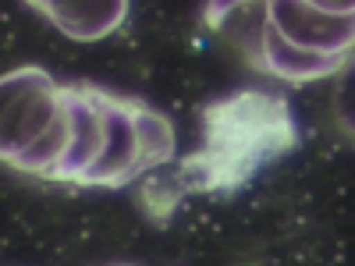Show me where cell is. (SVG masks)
<instances>
[{"label": "cell", "mask_w": 355, "mask_h": 266, "mask_svg": "<svg viewBox=\"0 0 355 266\" xmlns=\"http://www.w3.org/2000/svg\"><path fill=\"white\" fill-rule=\"evenodd\" d=\"M33 8H40L50 18V25L61 28L75 43H93L110 36L128 15L125 0H50V4H33Z\"/></svg>", "instance_id": "5b68a950"}, {"label": "cell", "mask_w": 355, "mask_h": 266, "mask_svg": "<svg viewBox=\"0 0 355 266\" xmlns=\"http://www.w3.org/2000/svg\"><path fill=\"white\" fill-rule=\"evenodd\" d=\"M4 103V160L25 174L50 177L61 167L71 142L68 85H57L43 68H15L0 82Z\"/></svg>", "instance_id": "3957f363"}, {"label": "cell", "mask_w": 355, "mask_h": 266, "mask_svg": "<svg viewBox=\"0 0 355 266\" xmlns=\"http://www.w3.org/2000/svg\"><path fill=\"white\" fill-rule=\"evenodd\" d=\"M355 50V0H274L263 4L252 61L288 82L327 78Z\"/></svg>", "instance_id": "7a4b0ae2"}, {"label": "cell", "mask_w": 355, "mask_h": 266, "mask_svg": "<svg viewBox=\"0 0 355 266\" xmlns=\"http://www.w3.org/2000/svg\"><path fill=\"white\" fill-rule=\"evenodd\" d=\"M299 145L291 107L274 93H234L202 110V150L182 160V192L242 188L266 163Z\"/></svg>", "instance_id": "6da1fadb"}, {"label": "cell", "mask_w": 355, "mask_h": 266, "mask_svg": "<svg viewBox=\"0 0 355 266\" xmlns=\"http://www.w3.org/2000/svg\"><path fill=\"white\" fill-rule=\"evenodd\" d=\"M174 128L171 121L139 100L103 93V132L100 153L82 185L121 188L146 170H157L174 160Z\"/></svg>", "instance_id": "277c9868"}, {"label": "cell", "mask_w": 355, "mask_h": 266, "mask_svg": "<svg viewBox=\"0 0 355 266\" xmlns=\"http://www.w3.org/2000/svg\"><path fill=\"white\" fill-rule=\"evenodd\" d=\"M334 114L345 132L355 135V53L345 61L341 75H338V93H334Z\"/></svg>", "instance_id": "8992f818"}]
</instances>
